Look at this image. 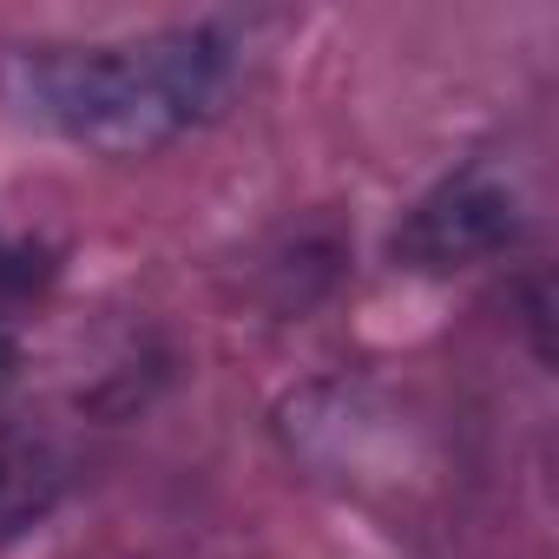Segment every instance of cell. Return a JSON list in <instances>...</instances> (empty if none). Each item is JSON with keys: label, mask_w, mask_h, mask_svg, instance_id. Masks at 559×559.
<instances>
[{"label": "cell", "mask_w": 559, "mask_h": 559, "mask_svg": "<svg viewBox=\"0 0 559 559\" xmlns=\"http://www.w3.org/2000/svg\"><path fill=\"white\" fill-rule=\"evenodd\" d=\"M243 73V40L230 27H165L106 47H34L0 67L8 99L106 158H145L224 112Z\"/></svg>", "instance_id": "1"}, {"label": "cell", "mask_w": 559, "mask_h": 559, "mask_svg": "<svg viewBox=\"0 0 559 559\" xmlns=\"http://www.w3.org/2000/svg\"><path fill=\"white\" fill-rule=\"evenodd\" d=\"M520 224H526L520 178L500 158H474L408 211V224L395 230V257L415 270H467L500 257L520 237Z\"/></svg>", "instance_id": "2"}, {"label": "cell", "mask_w": 559, "mask_h": 559, "mask_svg": "<svg viewBox=\"0 0 559 559\" xmlns=\"http://www.w3.org/2000/svg\"><path fill=\"white\" fill-rule=\"evenodd\" d=\"M67 493V461L34 435H0V539L34 526Z\"/></svg>", "instance_id": "3"}, {"label": "cell", "mask_w": 559, "mask_h": 559, "mask_svg": "<svg viewBox=\"0 0 559 559\" xmlns=\"http://www.w3.org/2000/svg\"><path fill=\"white\" fill-rule=\"evenodd\" d=\"M14 362H21V349H14V336H8V330H0V389L14 382Z\"/></svg>", "instance_id": "4"}]
</instances>
